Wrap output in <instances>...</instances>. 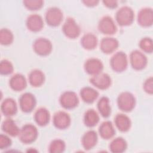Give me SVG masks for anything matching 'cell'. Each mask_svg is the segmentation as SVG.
<instances>
[{
  "instance_id": "1",
  "label": "cell",
  "mask_w": 153,
  "mask_h": 153,
  "mask_svg": "<svg viewBox=\"0 0 153 153\" xmlns=\"http://www.w3.org/2000/svg\"><path fill=\"white\" fill-rule=\"evenodd\" d=\"M134 19V13L133 9L127 5L120 8L115 14V20L121 26L131 25Z\"/></svg>"
},
{
  "instance_id": "2",
  "label": "cell",
  "mask_w": 153,
  "mask_h": 153,
  "mask_svg": "<svg viewBox=\"0 0 153 153\" xmlns=\"http://www.w3.org/2000/svg\"><path fill=\"white\" fill-rule=\"evenodd\" d=\"M38 136V131L36 126L32 124H26L20 128L18 137L23 143L30 144L36 140Z\"/></svg>"
},
{
  "instance_id": "3",
  "label": "cell",
  "mask_w": 153,
  "mask_h": 153,
  "mask_svg": "<svg viewBox=\"0 0 153 153\" xmlns=\"http://www.w3.org/2000/svg\"><path fill=\"white\" fill-rule=\"evenodd\" d=\"M117 102L118 108L126 112L131 111L136 105V98L129 91H123L119 94Z\"/></svg>"
},
{
  "instance_id": "4",
  "label": "cell",
  "mask_w": 153,
  "mask_h": 153,
  "mask_svg": "<svg viewBox=\"0 0 153 153\" xmlns=\"http://www.w3.org/2000/svg\"><path fill=\"white\" fill-rule=\"evenodd\" d=\"M109 63L114 71L116 72H122L124 71L128 66V60L127 56L122 51L116 52L111 57Z\"/></svg>"
},
{
  "instance_id": "5",
  "label": "cell",
  "mask_w": 153,
  "mask_h": 153,
  "mask_svg": "<svg viewBox=\"0 0 153 153\" xmlns=\"http://www.w3.org/2000/svg\"><path fill=\"white\" fill-rule=\"evenodd\" d=\"M34 52L41 56H46L49 55L53 50L51 42L45 38H38L33 42L32 45Z\"/></svg>"
},
{
  "instance_id": "6",
  "label": "cell",
  "mask_w": 153,
  "mask_h": 153,
  "mask_svg": "<svg viewBox=\"0 0 153 153\" xmlns=\"http://www.w3.org/2000/svg\"><path fill=\"white\" fill-rule=\"evenodd\" d=\"M62 32L66 37L75 39L80 35L81 28L74 18L68 17L63 24Z\"/></svg>"
},
{
  "instance_id": "7",
  "label": "cell",
  "mask_w": 153,
  "mask_h": 153,
  "mask_svg": "<svg viewBox=\"0 0 153 153\" xmlns=\"http://www.w3.org/2000/svg\"><path fill=\"white\" fill-rule=\"evenodd\" d=\"M62 11L58 7H52L47 10L45 13V20L47 24L52 27L60 25L63 20Z\"/></svg>"
},
{
  "instance_id": "8",
  "label": "cell",
  "mask_w": 153,
  "mask_h": 153,
  "mask_svg": "<svg viewBox=\"0 0 153 153\" xmlns=\"http://www.w3.org/2000/svg\"><path fill=\"white\" fill-rule=\"evenodd\" d=\"M129 62L133 69L136 71H140L146 66L148 59L142 51L134 50L130 54Z\"/></svg>"
},
{
  "instance_id": "9",
  "label": "cell",
  "mask_w": 153,
  "mask_h": 153,
  "mask_svg": "<svg viewBox=\"0 0 153 153\" xmlns=\"http://www.w3.org/2000/svg\"><path fill=\"white\" fill-rule=\"evenodd\" d=\"M59 103L62 107L66 109H72L79 104V98L73 91H64L59 97Z\"/></svg>"
},
{
  "instance_id": "10",
  "label": "cell",
  "mask_w": 153,
  "mask_h": 153,
  "mask_svg": "<svg viewBox=\"0 0 153 153\" xmlns=\"http://www.w3.org/2000/svg\"><path fill=\"white\" fill-rule=\"evenodd\" d=\"M97 27L100 32L106 35H114L117 31L115 21L109 16H105L99 20Z\"/></svg>"
},
{
  "instance_id": "11",
  "label": "cell",
  "mask_w": 153,
  "mask_h": 153,
  "mask_svg": "<svg viewBox=\"0 0 153 153\" xmlns=\"http://www.w3.org/2000/svg\"><path fill=\"white\" fill-rule=\"evenodd\" d=\"M19 103L20 109L22 112L29 113L34 109L36 105V99L32 93L26 92L19 97Z\"/></svg>"
},
{
  "instance_id": "12",
  "label": "cell",
  "mask_w": 153,
  "mask_h": 153,
  "mask_svg": "<svg viewBox=\"0 0 153 153\" xmlns=\"http://www.w3.org/2000/svg\"><path fill=\"white\" fill-rule=\"evenodd\" d=\"M90 82L93 85L100 90H106L111 86L112 80L108 74L102 72L91 76L90 78Z\"/></svg>"
},
{
  "instance_id": "13",
  "label": "cell",
  "mask_w": 153,
  "mask_h": 153,
  "mask_svg": "<svg viewBox=\"0 0 153 153\" xmlns=\"http://www.w3.org/2000/svg\"><path fill=\"white\" fill-rule=\"evenodd\" d=\"M54 126L59 130H64L69 127L71 123V118L68 113L63 111L56 112L53 117Z\"/></svg>"
},
{
  "instance_id": "14",
  "label": "cell",
  "mask_w": 153,
  "mask_h": 153,
  "mask_svg": "<svg viewBox=\"0 0 153 153\" xmlns=\"http://www.w3.org/2000/svg\"><path fill=\"white\" fill-rule=\"evenodd\" d=\"M84 69L87 74L91 76L102 72L103 64L101 60L96 57H91L86 60L84 64Z\"/></svg>"
},
{
  "instance_id": "15",
  "label": "cell",
  "mask_w": 153,
  "mask_h": 153,
  "mask_svg": "<svg viewBox=\"0 0 153 153\" xmlns=\"http://www.w3.org/2000/svg\"><path fill=\"white\" fill-rule=\"evenodd\" d=\"M138 24L142 27H149L153 23V11L150 7L141 8L137 16Z\"/></svg>"
},
{
  "instance_id": "16",
  "label": "cell",
  "mask_w": 153,
  "mask_h": 153,
  "mask_svg": "<svg viewBox=\"0 0 153 153\" xmlns=\"http://www.w3.org/2000/svg\"><path fill=\"white\" fill-rule=\"evenodd\" d=\"M26 25L28 30L33 32L41 30L44 27V20L41 16L38 14L29 15L26 20Z\"/></svg>"
},
{
  "instance_id": "17",
  "label": "cell",
  "mask_w": 153,
  "mask_h": 153,
  "mask_svg": "<svg viewBox=\"0 0 153 153\" xmlns=\"http://www.w3.org/2000/svg\"><path fill=\"white\" fill-rule=\"evenodd\" d=\"M98 142V134L93 130L86 131L81 138V144L83 148L86 151L93 149L97 145Z\"/></svg>"
},
{
  "instance_id": "18",
  "label": "cell",
  "mask_w": 153,
  "mask_h": 153,
  "mask_svg": "<svg viewBox=\"0 0 153 153\" xmlns=\"http://www.w3.org/2000/svg\"><path fill=\"white\" fill-rule=\"evenodd\" d=\"M119 42L114 37L107 36L103 38L100 43V49L105 54H111L118 47Z\"/></svg>"
},
{
  "instance_id": "19",
  "label": "cell",
  "mask_w": 153,
  "mask_h": 153,
  "mask_svg": "<svg viewBox=\"0 0 153 153\" xmlns=\"http://www.w3.org/2000/svg\"><path fill=\"white\" fill-rule=\"evenodd\" d=\"M1 112L7 117H11L15 115L18 110L16 100L11 97L5 99L1 105Z\"/></svg>"
},
{
  "instance_id": "20",
  "label": "cell",
  "mask_w": 153,
  "mask_h": 153,
  "mask_svg": "<svg viewBox=\"0 0 153 153\" xmlns=\"http://www.w3.org/2000/svg\"><path fill=\"white\" fill-rule=\"evenodd\" d=\"M10 88L15 91H20L25 90L27 86V80L22 74L13 75L9 80Z\"/></svg>"
},
{
  "instance_id": "21",
  "label": "cell",
  "mask_w": 153,
  "mask_h": 153,
  "mask_svg": "<svg viewBox=\"0 0 153 153\" xmlns=\"http://www.w3.org/2000/svg\"><path fill=\"white\" fill-rule=\"evenodd\" d=\"M114 123L116 127L121 132L128 131L131 126V121L129 117L123 113L117 114L115 115Z\"/></svg>"
},
{
  "instance_id": "22",
  "label": "cell",
  "mask_w": 153,
  "mask_h": 153,
  "mask_svg": "<svg viewBox=\"0 0 153 153\" xmlns=\"http://www.w3.org/2000/svg\"><path fill=\"white\" fill-rule=\"evenodd\" d=\"M99 134L100 136L105 140L112 138L115 134V129L112 122L108 120L102 122L99 127Z\"/></svg>"
},
{
  "instance_id": "23",
  "label": "cell",
  "mask_w": 153,
  "mask_h": 153,
  "mask_svg": "<svg viewBox=\"0 0 153 153\" xmlns=\"http://www.w3.org/2000/svg\"><path fill=\"white\" fill-rule=\"evenodd\" d=\"M1 128L5 134L12 137L18 136L20 130L16 122L10 117H8L3 121Z\"/></svg>"
},
{
  "instance_id": "24",
  "label": "cell",
  "mask_w": 153,
  "mask_h": 153,
  "mask_svg": "<svg viewBox=\"0 0 153 153\" xmlns=\"http://www.w3.org/2000/svg\"><path fill=\"white\" fill-rule=\"evenodd\" d=\"M35 123L39 126L43 127L47 125L50 120V114L49 111L44 108L41 107L37 109L33 115Z\"/></svg>"
},
{
  "instance_id": "25",
  "label": "cell",
  "mask_w": 153,
  "mask_h": 153,
  "mask_svg": "<svg viewBox=\"0 0 153 153\" xmlns=\"http://www.w3.org/2000/svg\"><path fill=\"white\" fill-rule=\"evenodd\" d=\"M45 79V76L44 73L38 69H33L28 75L29 82L33 87L41 86L44 83Z\"/></svg>"
},
{
  "instance_id": "26",
  "label": "cell",
  "mask_w": 153,
  "mask_h": 153,
  "mask_svg": "<svg viewBox=\"0 0 153 153\" xmlns=\"http://www.w3.org/2000/svg\"><path fill=\"white\" fill-rule=\"evenodd\" d=\"M79 94L83 102L87 103H92L97 99L99 93L94 88L86 86L81 89Z\"/></svg>"
},
{
  "instance_id": "27",
  "label": "cell",
  "mask_w": 153,
  "mask_h": 153,
  "mask_svg": "<svg viewBox=\"0 0 153 153\" xmlns=\"http://www.w3.org/2000/svg\"><path fill=\"white\" fill-rule=\"evenodd\" d=\"M97 108L100 115L103 118H108L111 114L110 100L106 96L101 97L97 103Z\"/></svg>"
},
{
  "instance_id": "28",
  "label": "cell",
  "mask_w": 153,
  "mask_h": 153,
  "mask_svg": "<svg viewBox=\"0 0 153 153\" xmlns=\"http://www.w3.org/2000/svg\"><path fill=\"white\" fill-rule=\"evenodd\" d=\"M81 46L87 50H94L97 45L98 39L97 36L93 33H85L81 38Z\"/></svg>"
},
{
  "instance_id": "29",
  "label": "cell",
  "mask_w": 153,
  "mask_h": 153,
  "mask_svg": "<svg viewBox=\"0 0 153 153\" xmlns=\"http://www.w3.org/2000/svg\"><path fill=\"white\" fill-rule=\"evenodd\" d=\"M100 117L99 114L93 109L87 110L83 117L84 124L87 127H93L99 122Z\"/></svg>"
},
{
  "instance_id": "30",
  "label": "cell",
  "mask_w": 153,
  "mask_h": 153,
  "mask_svg": "<svg viewBox=\"0 0 153 153\" xmlns=\"http://www.w3.org/2000/svg\"><path fill=\"white\" fill-rule=\"evenodd\" d=\"M109 150L113 153H122L127 148V143L122 137H118L114 139L109 145Z\"/></svg>"
},
{
  "instance_id": "31",
  "label": "cell",
  "mask_w": 153,
  "mask_h": 153,
  "mask_svg": "<svg viewBox=\"0 0 153 153\" xmlns=\"http://www.w3.org/2000/svg\"><path fill=\"white\" fill-rule=\"evenodd\" d=\"M66 143L62 139H55L53 140L48 146V152L50 153H61L65 151Z\"/></svg>"
},
{
  "instance_id": "32",
  "label": "cell",
  "mask_w": 153,
  "mask_h": 153,
  "mask_svg": "<svg viewBox=\"0 0 153 153\" xmlns=\"http://www.w3.org/2000/svg\"><path fill=\"white\" fill-rule=\"evenodd\" d=\"M14 41L13 32L7 28H2L0 30V43L3 45H9Z\"/></svg>"
},
{
  "instance_id": "33",
  "label": "cell",
  "mask_w": 153,
  "mask_h": 153,
  "mask_svg": "<svg viewBox=\"0 0 153 153\" xmlns=\"http://www.w3.org/2000/svg\"><path fill=\"white\" fill-rule=\"evenodd\" d=\"M139 47L143 53H151L153 51L152 39L149 37L142 38L139 42Z\"/></svg>"
},
{
  "instance_id": "34",
  "label": "cell",
  "mask_w": 153,
  "mask_h": 153,
  "mask_svg": "<svg viewBox=\"0 0 153 153\" xmlns=\"http://www.w3.org/2000/svg\"><path fill=\"white\" fill-rule=\"evenodd\" d=\"M14 71L13 63L7 59H3L0 62V73L1 75H8Z\"/></svg>"
},
{
  "instance_id": "35",
  "label": "cell",
  "mask_w": 153,
  "mask_h": 153,
  "mask_svg": "<svg viewBox=\"0 0 153 153\" xmlns=\"http://www.w3.org/2000/svg\"><path fill=\"white\" fill-rule=\"evenodd\" d=\"M23 4L27 9L34 11L41 9L43 6L44 1L42 0H25L23 1Z\"/></svg>"
},
{
  "instance_id": "36",
  "label": "cell",
  "mask_w": 153,
  "mask_h": 153,
  "mask_svg": "<svg viewBox=\"0 0 153 153\" xmlns=\"http://www.w3.org/2000/svg\"><path fill=\"white\" fill-rule=\"evenodd\" d=\"M12 140L7 134H0V149H5L11 146Z\"/></svg>"
},
{
  "instance_id": "37",
  "label": "cell",
  "mask_w": 153,
  "mask_h": 153,
  "mask_svg": "<svg viewBox=\"0 0 153 153\" xmlns=\"http://www.w3.org/2000/svg\"><path fill=\"white\" fill-rule=\"evenodd\" d=\"M143 88L144 91L149 94L153 93V78L152 76L148 78L143 82Z\"/></svg>"
},
{
  "instance_id": "38",
  "label": "cell",
  "mask_w": 153,
  "mask_h": 153,
  "mask_svg": "<svg viewBox=\"0 0 153 153\" xmlns=\"http://www.w3.org/2000/svg\"><path fill=\"white\" fill-rule=\"evenodd\" d=\"M103 3L105 6L110 9L115 8L118 6V2L115 0H104Z\"/></svg>"
},
{
  "instance_id": "39",
  "label": "cell",
  "mask_w": 153,
  "mask_h": 153,
  "mask_svg": "<svg viewBox=\"0 0 153 153\" xmlns=\"http://www.w3.org/2000/svg\"><path fill=\"white\" fill-rule=\"evenodd\" d=\"M82 3L84 4L85 5L89 7H93L96 6L99 2V1L97 0H85V1H82Z\"/></svg>"
}]
</instances>
